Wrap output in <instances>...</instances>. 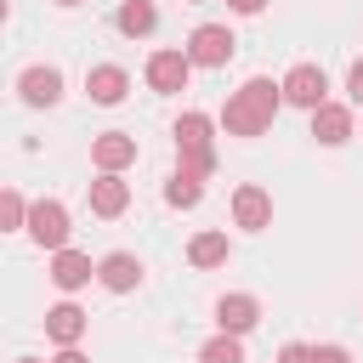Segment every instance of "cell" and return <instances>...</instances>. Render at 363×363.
<instances>
[{
  "instance_id": "6da1fadb",
  "label": "cell",
  "mask_w": 363,
  "mask_h": 363,
  "mask_svg": "<svg viewBox=\"0 0 363 363\" xmlns=\"http://www.w3.org/2000/svg\"><path fill=\"white\" fill-rule=\"evenodd\" d=\"M278 108H284V79H267V74H255V79H244V85H238V91L221 102V130L250 142V136L272 130Z\"/></svg>"
},
{
  "instance_id": "7a4b0ae2",
  "label": "cell",
  "mask_w": 363,
  "mask_h": 363,
  "mask_svg": "<svg viewBox=\"0 0 363 363\" xmlns=\"http://www.w3.org/2000/svg\"><path fill=\"white\" fill-rule=\"evenodd\" d=\"M170 136H176V164H182V170L216 176V119H210V113L187 108V113L170 125Z\"/></svg>"
},
{
  "instance_id": "3957f363",
  "label": "cell",
  "mask_w": 363,
  "mask_h": 363,
  "mask_svg": "<svg viewBox=\"0 0 363 363\" xmlns=\"http://www.w3.org/2000/svg\"><path fill=\"white\" fill-rule=\"evenodd\" d=\"M40 250H68V233H74V221H68V204H57V199H34L28 204V227H23Z\"/></svg>"
},
{
  "instance_id": "277c9868",
  "label": "cell",
  "mask_w": 363,
  "mask_h": 363,
  "mask_svg": "<svg viewBox=\"0 0 363 363\" xmlns=\"http://www.w3.org/2000/svg\"><path fill=\"white\" fill-rule=\"evenodd\" d=\"M187 57H193V68H227L233 62V51H238V40H233V28L227 23H199L193 34H187V45H182Z\"/></svg>"
},
{
  "instance_id": "5b68a950",
  "label": "cell",
  "mask_w": 363,
  "mask_h": 363,
  "mask_svg": "<svg viewBox=\"0 0 363 363\" xmlns=\"http://www.w3.org/2000/svg\"><path fill=\"white\" fill-rule=\"evenodd\" d=\"M284 102H289V108L318 113V108L329 102V74H323L318 62H295V68L284 74Z\"/></svg>"
},
{
  "instance_id": "8992f818",
  "label": "cell",
  "mask_w": 363,
  "mask_h": 363,
  "mask_svg": "<svg viewBox=\"0 0 363 363\" xmlns=\"http://www.w3.org/2000/svg\"><path fill=\"white\" fill-rule=\"evenodd\" d=\"M142 74H147V85H153L159 96H176V91H187V79H193V57L164 45V51H153V57H147V68H142Z\"/></svg>"
},
{
  "instance_id": "52a82bcc",
  "label": "cell",
  "mask_w": 363,
  "mask_h": 363,
  "mask_svg": "<svg viewBox=\"0 0 363 363\" xmlns=\"http://www.w3.org/2000/svg\"><path fill=\"white\" fill-rule=\"evenodd\" d=\"M136 136L130 130H102V136H91V164L102 170V176H125L130 164H136Z\"/></svg>"
},
{
  "instance_id": "ba28073f",
  "label": "cell",
  "mask_w": 363,
  "mask_h": 363,
  "mask_svg": "<svg viewBox=\"0 0 363 363\" xmlns=\"http://www.w3.org/2000/svg\"><path fill=\"white\" fill-rule=\"evenodd\" d=\"M233 227H244V233L272 227V193L261 182H238L233 187Z\"/></svg>"
},
{
  "instance_id": "9c48e42d",
  "label": "cell",
  "mask_w": 363,
  "mask_h": 363,
  "mask_svg": "<svg viewBox=\"0 0 363 363\" xmlns=\"http://www.w3.org/2000/svg\"><path fill=\"white\" fill-rule=\"evenodd\" d=\"M17 96H23L28 108H57V102H62V68H51V62L23 68V74H17Z\"/></svg>"
},
{
  "instance_id": "30bf717a",
  "label": "cell",
  "mask_w": 363,
  "mask_h": 363,
  "mask_svg": "<svg viewBox=\"0 0 363 363\" xmlns=\"http://www.w3.org/2000/svg\"><path fill=\"white\" fill-rule=\"evenodd\" d=\"M255 323H261V301H255V295L233 289V295L216 301V329H221V335H238V340H244Z\"/></svg>"
},
{
  "instance_id": "8fae6325",
  "label": "cell",
  "mask_w": 363,
  "mask_h": 363,
  "mask_svg": "<svg viewBox=\"0 0 363 363\" xmlns=\"http://www.w3.org/2000/svg\"><path fill=\"white\" fill-rule=\"evenodd\" d=\"M125 91H130V74H125L119 62H96V68H85V96H91L96 108H119Z\"/></svg>"
},
{
  "instance_id": "7c38bea8",
  "label": "cell",
  "mask_w": 363,
  "mask_h": 363,
  "mask_svg": "<svg viewBox=\"0 0 363 363\" xmlns=\"http://www.w3.org/2000/svg\"><path fill=\"white\" fill-rule=\"evenodd\" d=\"M96 284H102L108 295H130V289L142 284V261H136L130 250H108V255L96 261Z\"/></svg>"
},
{
  "instance_id": "4fadbf2b",
  "label": "cell",
  "mask_w": 363,
  "mask_h": 363,
  "mask_svg": "<svg viewBox=\"0 0 363 363\" xmlns=\"http://www.w3.org/2000/svg\"><path fill=\"white\" fill-rule=\"evenodd\" d=\"M85 329H91V312L74 306V301H62V306L45 312V340H57V346H79Z\"/></svg>"
},
{
  "instance_id": "5bb4252c",
  "label": "cell",
  "mask_w": 363,
  "mask_h": 363,
  "mask_svg": "<svg viewBox=\"0 0 363 363\" xmlns=\"http://www.w3.org/2000/svg\"><path fill=\"white\" fill-rule=\"evenodd\" d=\"M91 278H96V261H91V255H79V250H57V255H51V284H57L62 295L85 289Z\"/></svg>"
},
{
  "instance_id": "9a60e30c",
  "label": "cell",
  "mask_w": 363,
  "mask_h": 363,
  "mask_svg": "<svg viewBox=\"0 0 363 363\" xmlns=\"http://www.w3.org/2000/svg\"><path fill=\"white\" fill-rule=\"evenodd\" d=\"M91 210H96L102 221L125 216V210H130V182H125V176H102V170H96V182H91Z\"/></svg>"
},
{
  "instance_id": "2e32d148",
  "label": "cell",
  "mask_w": 363,
  "mask_h": 363,
  "mask_svg": "<svg viewBox=\"0 0 363 363\" xmlns=\"http://www.w3.org/2000/svg\"><path fill=\"white\" fill-rule=\"evenodd\" d=\"M312 136H318L323 147L352 142V108H346V102H323V108L312 113Z\"/></svg>"
},
{
  "instance_id": "e0dca14e",
  "label": "cell",
  "mask_w": 363,
  "mask_h": 363,
  "mask_svg": "<svg viewBox=\"0 0 363 363\" xmlns=\"http://www.w3.org/2000/svg\"><path fill=\"white\" fill-rule=\"evenodd\" d=\"M227 255H233V244H227V233H221V227H204V233H193V238H187V267H199V272L221 267Z\"/></svg>"
},
{
  "instance_id": "ac0fdd59",
  "label": "cell",
  "mask_w": 363,
  "mask_h": 363,
  "mask_svg": "<svg viewBox=\"0 0 363 363\" xmlns=\"http://www.w3.org/2000/svg\"><path fill=\"white\" fill-rule=\"evenodd\" d=\"M113 28H119L125 40H147V34L159 28V6H153V0H119Z\"/></svg>"
},
{
  "instance_id": "d6986e66",
  "label": "cell",
  "mask_w": 363,
  "mask_h": 363,
  "mask_svg": "<svg viewBox=\"0 0 363 363\" xmlns=\"http://www.w3.org/2000/svg\"><path fill=\"white\" fill-rule=\"evenodd\" d=\"M199 199H204V176H193V170L176 164L170 182H164V204H170V210H193Z\"/></svg>"
},
{
  "instance_id": "ffe728a7",
  "label": "cell",
  "mask_w": 363,
  "mask_h": 363,
  "mask_svg": "<svg viewBox=\"0 0 363 363\" xmlns=\"http://www.w3.org/2000/svg\"><path fill=\"white\" fill-rule=\"evenodd\" d=\"M199 363H244V340H238V335H221V329H216V335H210V340L199 346Z\"/></svg>"
},
{
  "instance_id": "44dd1931",
  "label": "cell",
  "mask_w": 363,
  "mask_h": 363,
  "mask_svg": "<svg viewBox=\"0 0 363 363\" xmlns=\"http://www.w3.org/2000/svg\"><path fill=\"white\" fill-rule=\"evenodd\" d=\"M0 227H6V233L28 227V199H23L17 187H6V193H0Z\"/></svg>"
},
{
  "instance_id": "7402d4cb",
  "label": "cell",
  "mask_w": 363,
  "mask_h": 363,
  "mask_svg": "<svg viewBox=\"0 0 363 363\" xmlns=\"http://www.w3.org/2000/svg\"><path fill=\"white\" fill-rule=\"evenodd\" d=\"M306 363H352V352H346V346H312Z\"/></svg>"
},
{
  "instance_id": "603a6c76",
  "label": "cell",
  "mask_w": 363,
  "mask_h": 363,
  "mask_svg": "<svg viewBox=\"0 0 363 363\" xmlns=\"http://www.w3.org/2000/svg\"><path fill=\"white\" fill-rule=\"evenodd\" d=\"M346 91H352V102L363 108V57H357V62L346 68Z\"/></svg>"
},
{
  "instance_id": "cb8c5ba5",
  "label": "cell",
  "mask_w": 363,
  "mask_h": 363,
  "mask_svg": "<svg viewBox=\"0 0 363 363\" xmlns=\"http://www.w3.org/2000/svg\"><path fill=\"white\" fill-rule=\"evenodd\" d=\"M227 6H233L238 17H261V11H267V0H227Z\"/></svg>"
},
{
  "instance_id": "d4e9b609",
  "label": "cell",
  "mask_w": 363,
  "mask_h": 363,
  "mask_svg": "<svg viewBox=\"0 0 363 363\" xmlns=\"http://www.w3.org/2000/svg\"><path fill=\"white\" fill-rule=\"evenodd\" d=\"M51 363H91V357H85L79 346H57V357H51Z\"/></svg>"
},
{
  "instance_id": "484cf974",
  "label": "cell",
  "mask_w": 363,
  "mask_h": 363,
  "mask_svg": "<svg viewBox=\"0 0 363 363\" xmlns=\"http://www.w3.org/2000/svg\"><path fill=\"white\" fill-rule=\"evenodd\" d=\"M17 363H45V357H17Z\"/></svg>"
},
{
  "instance_id": "4316f807",
  "label": "cell",
  "mask_w": 363,
  "mask_h": 363,
  "mask_svg": "<svg viewBox=\"0 0 363 363\" xmlns=\"http://www.w3.org/2000/svg\"><path fill=\"white\" fill-rule=\"evenodd\" d=\"M57 6H85V0H57Z\"/></svg>"
}]
</instances>
